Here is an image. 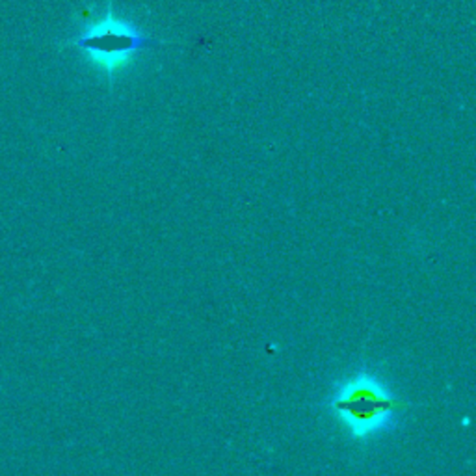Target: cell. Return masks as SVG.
Here are the masks:
<instances>
[{
	"label": "cell",
	"mask_w": 476,
	"mask_h": 476,
	"mask_svg": "<svg viewBox=\"0 0 476 476\" xmlns=\"http://www.w3.org/2000/svg\"><path fill=\"white\" fill-rule=\"evenodd\" d=\"M75 45L86 51L95 64L112 73L117 67H122L132 53L148 49V47H157L158 41L138 36L125 22L117 21L112 15V8H108L106 17L99 21L98 25L88 29V32L81 36Z\"/></svg>",
	"instance_id": "obj_1"
},
{
	"label": "cell",
	"mask_w": 476,
	"mask_h": 476,
	"mask_svg": "<svg viewBox=\"0 0 476 476\" xmlns=\"http://www.w3.org/2000/svg\"><path fill=\"white\" fill-rule=\"evenodd\" d=\"M336 410L355 428V432H367L389 417L393 402L374 384L357 382L339 396Z\"/></svg>",
	"instance_id": "obj_2"
}]
</instances>
